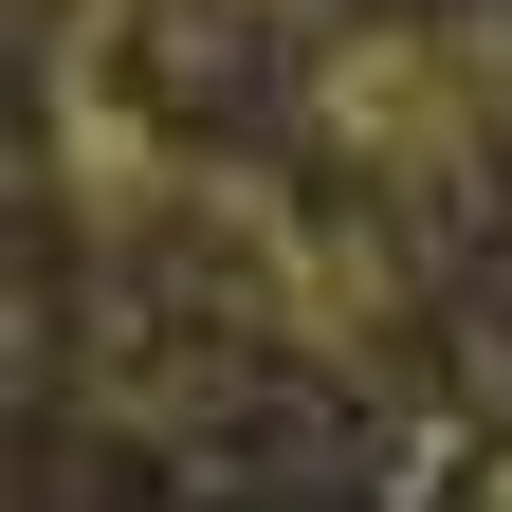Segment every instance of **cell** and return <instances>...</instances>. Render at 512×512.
I'll return each instance as SVG.
<instances>
[{
  "instance_id": "cell-1",
  "label": "cell",
  "mask_w": 512,
  "mask_h": 512,
  "mask_svg": "<svg viewBox=\"0 0 512 512\" xmlns=\"http://www.w3.org/2000/svg\"><path fill=\"white\" fill-rule=\"evenodd\" d=\"M183 238H202V275H220V311L238 330H275L293 366H366L384 330H403V256H384L366 220H330V202H293V183H256V165H202V202H183Z\"/></svg>"
}]
</instances>
